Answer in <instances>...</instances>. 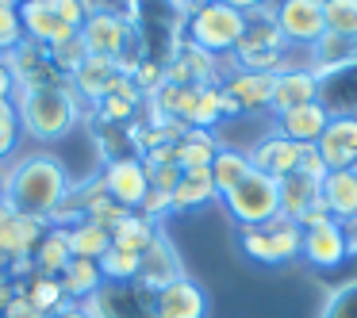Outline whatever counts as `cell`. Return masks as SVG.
<instances>
[{"label": "cell", "mask_w": 357, "mask_h": 318, "mask_svg": "<svg viewBox=\"0 0 357 318\" xmlns=\"http://www.w3.org/2000/svg\"><path fill=\"white\" fill-rule=\"evenodd\" d=\"M169 211H173V196H169V192H158V188H150L146 200L139 203V215L154 218V223H158V218H165Z\"/></svg>", "instance_id": "41"}, {"label": "cell", "mask_w": 357, "mask_h": 318, "mask_svg": "<svg viewBox=\"0 0 357 318\" xmlns=\"http://www.w3.org/2000/svg\"><path fill=\"white\" fill-rule=\"evenodd\" d=\"M77 39L85 42V50L93 58H112V62H116V58L135 42V27L123 12H89V19L77 31Z\"/></svg>", "instance_id": "6"}, {"label": "cell", "mask_w": 357, "mask_h": 318, "mask_svg": "<svg viewBox=\"0 0 357 318\" xmlns=\"http://www.w3.org/2000/svg\"><path fill=\"white\" fill-rule=\"evenodd\" d=\"M300 173H307V177H315V180H323V177H326V165H323V157L315 154V146H303Z\"/></svg>", "instance_id": "44"}, {"label": "cell", "mask_w": 357, "mask_h": 318, "mask_svg": "<svg viewBox=\"0 0 357 318\" xmlns=\"http://www.w3.org/2000/svg\"><path fill=\"white\" fill-rule=\"evenodd\" d=\"M70 188H73V180L54 154H27L8 165V173H4V196L0 200L12 203L24 215L50 218V211L70 196Z\"/></svg>", "instance_id": "1"}, {"label": "cell", "mask_w": 357, "mask_h": 318, "mask_svg": "<svg viewBox=\"0 0 357 318\" xmlns=\"http://www.w3.org/2000/svg\"><path fill=\"white\" fill-rule=\"evenodd\" d=\"M254 173V165H250L246 150H234V146H219L215 161H211V180H215V192L219 200H223L231 188H238L242 180Z\"/></svg>", "instance_id": "28"}, {"label": "cell", "mask_w": 357, "mask_h": 318, "mask_svg": "<svg viewBox=\"0 0 357 318\" xmlns=\"http://www.w3.org/2000/svg\"><path fill=\"white\" fill-rule=\"evenodd\" d=\"M73 261V249H70V230L66 226H47V234L39 238V246H35L31 253V264L39 276H62L66 264Z\"/></svg>", "instance_id": "23"}, {"label": "cell", "mask_w": 357, "mask_h": 318, "mask_svg": "<svg viewBox=\"0 0 357 318\" xmlns=\"http://www.w3.org/2000/svg\"><path fill=\"white\" fill-rule=\"evenodd\" d=\"M116 77H119V70H116L112 58H93V54H89L85 62H81V70L70 77V85H73V93L81 96V104H85V100L89 104H100Z\"/></svg>", "instance_id": "22"}, {"label": "cell", "mask_w": 357, "mask_h": 318, "mask_svg": "<svg viewBox=\"0 0 357 318\" xmlns=\"http://www.w3.org/2000/svg\"><path fill=\"white\" fill-rule=\"evenodd\" d=\"M303 54H307V58H303V65H307V70L323 81V77H331V73L346 70L349 62H357V42L354 39H342V35L323 31L307 50H303Z\"/></svg>", "instance_id": "17"}, {"label": "cell", "mask_w": 357, "mask_h": 318, "mask_svg": "<svg viewBox=\"0 0 357 318\" xmlns=\"http://www.w3.org/2000/svg\"><path fill=\"white\" fill-rule=\"evenodd\" d=\"M162 234V226L154 223V218H146V215H139V211H131V215L123 218V223L112 230V246L116 249H127V253H146L150 249V241Z\"/></svg>", "instance_id": "29"}, {"label": "cell", "mask_w": 357, "mask_h": 318, "mask_svg": "<svg viewBox=\"0 0 357 318\" xmlns=\"http://www.w3.org/2000/svg\"><path fill=\"white\" fill-rule=\"evenodd\" d=\"M315 154L323 157L326 173L354 169V161H357V116H331L323 138L315 142Z\"/></svg>", "instance_id": "13"}, {"label": "cell", "mask_w": 357, "mask_h": 318, "mask_svg": "<svg viewBox=\"0 0 357 318\" xmlns=\"http://www.w3.org/2000/svg\"><path fill=\"white\" fill-rule=\"evenodd\" d=\"M342 234H346L349 257H357V218H346V223H342Z\"/></svg>", "instance_id": "47"}, {"label": "cell", "mask_w": 357, "mask_h": 318, "mask_svg": "<svg viewBox=\"0 0 357 318\" xmlns=\"http://www.w3.org/2000/svg\"><path fill=\"white\" fill-rule=\"evenodd\" d=\"M100 180H104L112 200L127 211H139V203L146 200V192H150V177H146V169H142V161L139 157H127V154L112 157V161L104 165Z\"/></svg>", "instance_id": "9"}, {"label": "cell", "mask_w": 357, "mask_h": 318, "mask_svg": "<svg viewBox=\"0 0 357 318\" xmlns=\"http://www.w3.org/2000/svg\"><path fill=\"white\" fill-rule=\"evenodd\" d=\"M12 100H16V111H20V131L31 142L66 138L81 119V96L73 93L70 81L43 85V88H16Z\"/></svg>", "instance_id": "2"}, {"label": "cell", "mask_w": 357, "mask_h": 318, "mask_svg": "<svg viewBox=\"0 0 357 318\" xmlns=\"http://www.w3.org/2000/svg\"><path fill=\"white\" fill-rule=\"evenodd\" d=\"M315 100H319V77L307 65H296V70H284L273 77V96H269L273 119L292 108H303V104H315Z\"/></svg>", "instance_id": "14"}, {"label": "cell", "mask_w": 357, "mask_h": 318, "mask_svg": "<svg viewBox=\"0 0 357 318\" xmlns=\"http://www.w3.org/2000/svg\"><path fill=\"white\" fill-rule=\"evenodd\" d=\"M43 234H47V218L24 215V211L0 200V257H4V264L16 261V257H31Z\"/></svg>", "instance_id": "8"}, {"label": "cell", "mask_w": 357, "mask_h": 318, "mask_svg": "<svg viewBox=\"0 0 357 318\" xmlns=\"http://www.w3.org/2000/svg\"><path fill=\"white\" fill-rule=\"evenodd\" d=\"M273 19H277L280 35H284V42L292 50H307L326 31L323 0H277L273 4Z\"/></svg>", "instance_id": "7"}, {"label": "cell", "mask_w": 357, "mask_h": 318, "mask_svg": "<svg viewBox=\"0 0 357 318\" xmlns=\"http://www.w3.org/2000/svg\"><path fill=\"white\" fill-rule=\"evenodd\" d=\"M16 295V284L8 280V272L0 269V315H4V307H8V299Z\"/></svg>", "instance_id": "46"}, {"label": "cell", "mask_w": 357, "mask_h": 318, "mask_svg": "<svg viewBox=\"0 0 357 318\" xmlns=\"http://www.w3.org/2000/svg\"><path fill=\"white\" fill-rule=\"evenodd\" d=\"M319 104L331 116H357V62L319 81Z\"/></svg>", "instance_id": "21"}, {"label": "cell", "mask_w": 357, "mask_h": 318, "mask_svg": "<svg viewBox=\"0 0 357 318\" xmlns=\"http://www.w3.org/2000/svg\"><path fill=\"white\" fill-rule=\"evenodd\" d=\"M47 4L73 27V31H81V24L89 19V4H85V0H47Z\"/></svg>", "instance_id": "40"}, {"label": "cell", "mask_w": 357, "mask_h": 318, "mask_svg": "<svg viewBox=\"0 0 357 318\" xmlns=\"http://www.w3.org/2000/svg\"><path fill=\"white\" fill-rule=\"evenodd\" d=\"M16 292L24 295L39 315H47V318L70 303V299H66V292H62V284H58L54 276H39V272H35L31 280H24V284H16Z\"/></svg>", "instance_id": "32"}, {"label": "cell", "mask_w": 357, "mask_h": 318, "mask_svg": "<svg viewBox=\"0 0 357 318\" xmlns=\"http://www.w3.org/2000/svg\"><path fill=\"white\" fill-rule=\"evenodd\" d=\"M24 42H27V35H24V19H20V4L0 0V54L8 58Z\"/></svg>", "instance_id": "36"}, {"label": "cell", "mask_w": 357, "mask_h": 318, "mask_svg": "<svg viewBox=\"0 0 357 318\" xmlns=\"http://www.w3.org/2000/svg\"><path fill=\"white\" fill-rule=\"evenodd\" d=\"M296 223H300V230H315V226H326V223H334V218H331V211H326L323 196H319V200L311 203V207L303 211V215L296 218Z\"/></svg>", "instance_id": "43"}, {"label": "cell", "mask_w": 357, "mask_h": 318, "mask_svg": "<svg viewBox=\"0 0 357 318\" xmlns=\"http://www.w3.org/2000/svg\"><path fill=\"white\" fill-rule=\"evenodd\" d=\"M246 157H250V165H254L257 173H265V177H273V180H284V177H292V173L300 169L303 146H296L292 138L269 131L246 150Z\"/></svg>", "instance_id": "10"}, {"label": "cell", "mask_w": 357, "mask_h": 318, "mask_svg": "<svg viewBox=\"0 0 357 318\" xmlns=\"http://www.w3.org/2000/svg\"><path fill=\"white\" fill-rule=\"evenodd\" d=\"M47 58H50V65H54L58 73H62L66 81L73 77V73L81 70V62L89 58V50H85V42L73 35V39H66V42H58V47H50L47 50Z\"/></svg>", "instance_id": "37"}, {"label": "cell", "mask_w": 357, "mask_h": 318, "mask_svg": "<svg viewBox=\"0 0 357 318\" xmlns=\"http://www.w3.org/2000/svg\"><path fill=\"white\" fill-rule=\"evenodd\" d=\"M238 246L250 261L257 264H288L300 257L303 246V230L296 218L277 215L261 226H238Z\"/></svg>", "instance_id": "4"}, {"label": "cell", "mask_w": 357, "mask_h": 318, "mask_svg": "<svg viewBox=\"0 0 357 318\" xmlns=\"http://www.w3.org/2000/svg\"><path fill=\"white\" fill-rule=\"evenodd\" d=\"M16 96V73H12V62L0 54V100H12Z\"/></svg>", "instance_id": "45"}, {"label": "cell", "mask_w": 357, "mask_h": 318, "mask_svg": "<svg viewBox=\"0 0 357 318\" xmlns=\"http://www.w3.org/2000/svg\"><path fill=\"white\" fill-rule=\"evenodd\" d=\"M188 39L192 47L208 50L211 58H231L234 47H238L242 31H246V16L223 0H204L200 8L188 16Z\"/></svg>", "instance_id": "3"}, {"label": "cell", "mask_w": 357, "mask_h": 318, "mask_svg": "<svg viewBox=\"0 0 357 318\" xmlns=\"http://www.w3.org/2000/svg\"><path fill=\"white\" fill-rule=\"evenodd\" d=\"M219 154V138L215 131H188L185 138L173 146V161H177V169H211V161H215Z\"/></svg>", "instance_id": "27"}, {"label": "cell", "mask_w": 357, "mask_h": 318, "mask_svg": "<svg viewBox=\"0 0 357 318\" xmlns=\"http://www.w3.org/2000/svg\"><path fill=\"white\" fill-rule=\"evenodd\" d=\"M50 318H93V315H89V310L81 307V303H66V307H62V310H54Z\"/></svg>", "instance_id": "48"}, {"label": "cell", "mask_w": 357, "mask_h": 318, "mask_svg": "<svg viewBox=\"0 0 357 318\" xmlns=\"http://www.w3.org/2000/svg\"><path fill=\"white\" fill-rule=\"evenodd\" d=\"M20 4H27V0H20Z\"/></svg>", "instance_id": "51"}, {"label": "cell", "mask_w": 357, "mask_h": 318, "mask_svg": "<svg viewBox=\"0 0 357 318\" xmlns=\"http://www.w3.org/2000/svg\"><path fill=\"white\" fill-rule=\"evenodd\" d=\"M20 19H24L27 42H35V47H43V50H50V47H58V42L77 35L54 8H50L47 0H27V4H20Z\"/></svg>", "instance_id": "15"}, {"label": "cell", "mask_w": 357, "mask_h": 318, "mask_svg": "<svg viewBox=\"0 0 357 318\" xmlns=\"http://www.w3.org/2000/svg\"><path fill=\"white\" fill-rule=\"evenodd\" d=\"M354 173H357V161H354Z\"/></svg>", "instance_id": "49"}, {"label": "cell", "mask_w": 357, "mask_h": 318, "mask_svg": "<svg viewBox=\"0 0 357 318\" xmlns=\"http://www.w3.org/2000/svg\"><path fill=\"white\" fill-rule=\"evenodd\" d=\"M24 131H20V111L16 100H0V157H8L20 146Z\"/></svg>", "instance_id": "38"}, {"label": "cell", "mask_w": 357, "mask_h": 318, "mask_svg": "<svg viewBox=\"0 0 357 318\" xmlns=\"http://www.w3.org/2000/svg\"><path fill=\"white\" fill-rule=\"evenodd\" d=\"M319 184H323V180L307 177V173H300V169H296L292 177H284L280 180V215L300 218L303 211L319 200Z\"/></svg>", "instance_id": "30"}, {"label": "cell", "mask_w": 357, "mask_h": 318, "mask_svg": "<svg viewBox=\"0 0 357 318\" xmlns=\"http://www.w3.org/2000/svg\"><path fill=\"white\" fill-rule=\"evenodd\" d=\"M323 24L331 35L357 42V0H323Z\"/></svg>", "instance_id": "33"}, {"label": "cell", "mask_w": 357, "mask_h": 318, "mask_svg": "<svg viewBox=\"0 0 357 318\" xmlns=\"http://www.w3.org/2000/svg\"><path fill=\"white\" fill-rule=\"evenodd\" d=\"M326 123H331V111L315 100V104H303V108H292V111H284V116H277V127H273V131L292 138L296 146H315V142L323 138Z\"/></svg>", "instance_id": "18"}, {"label": "cell", "mask_w": 357, "mask_h": 318, "mask_svg": "<svg viewBox=\"0 0 357 318\" xmlns=\"http://www.w3.org/2000/svg\"><path fill=\"white\" fill-rule=\"evenodd\" d=\"M323 318H357V280L334 287L323 307Z\"/></svg>", "instance_id": "39"}, {"label": "cell", "mask_w": 357, "mask_h": 318, "mask_svg": "<svg viewBox=\"0 0 357 318\" xmlns=\"http://www.w3.org/2000/svg\"><path fill=\"white\" fill-rule=\"evenodd\" d=\"M139 253H127V249H116L112 246L108 253L100 257V272H104V284H135V276H139Z\"/></svg>", "instance_id": "34"}, {"label": "cell", "mask_w": 357, "mask_h": 318, "mask_svg": "<svg viewBox=\"0 0 357 318\" xmlns=\"http://www.w3.org/2000/svg\"><path fill=\"white\" fill-rule=\"evenodd\" d=\"M58 284H62V292H66L70 303H85V299H93V295L104 287V272H100L96 261L73 257V261L66 264V272L58 276Z\"/></svg>", "instance_id": "26"}, {"label": "cell", "mask_w": 357, "mask_h": 318, "mask_svg": "<svg viewBox=\"0 0 357 318\" xmlns=\"http://www.w3.org/2000/svg\"><path fill=\"white\" fill-rule=\"evenodd\" d=\"M215 180H211V169H185L173 188V211H196V207H208L215 203Z\"/></svg>", "instance_id": "25"}, {"label": "cell", "mask_w": 357, "mask_h": 318, "mask_svg": "<svg viewBox=\"0 0 357 318\" xmlns=\"http://www.w3.org/2000/svg\"><path fill=\"white\" fill-rule=\"evenodd\" d=\"M227 96L242 108V116L250 111H269V96H273V73H254V70H234L231 77L223 81Z\"/></svg>", "instance_id": "19"}, {"label": "cell", "mask_w": 357, "mask_h": 318, "mask_svg": "<svg viewBox=\"0 0 357 318\" xmlns=\"http://www.w3.org/2000/svg\"><path fill=\"white\" fill-rule=\"evenodd\" d=\"M142 104L146 100H142V93L135 88V81L119 73V77L112 81V88L104 93V100L96 104V116H100L104 123H131Z\"/></svg>", "instance_id": "24"}, {"label": "cell", "mask_w": 357, "mask_h": 318, "mask_svg": "<svg viewBox=\"0 0 357 318\" xmlns=\"http://www.w3.org/2000/svg\"><path fill=\"white\" fill-rule=\"evenodd\" d=\"M219 119H223V88L219 85H200V96H196V108H192V116H188V127L211 131Z\"/></svg>", "instance_id": "35"}, {"label": "cell", "mask_w": 357, "mask_h": 318, "mask_svg": "<svg viewBox=\"0 0 357 318\" xmlns=\"http://www.w3.org/2000/svg\"><path fill=\"white\" fill-rule=\"evenodd\" d=\"M185 276V264H181V253L173 249V241L165 238V234H158L154 241H150V249L142 253L139 261V276H135V284L142 287V292H162L165 284H173V280Z\"/></svg>", "instance_id": "11"}, {"label": "cell", "mask_w": 357, "mask_h": 318, "mask_svg": "<svg viewBox=\"0 0 357 318\" xmlns=\"http://www.w3.org/2000/svg\"><path fill=\"white\" fill-rule=\"evenodd\" d=\"M300 257L311 264V269H323V272L346 264L349 261V249H346L342 223H326V226H315V230H303Z\"/></svg>", "instance_id": "16"}, {"label": "cell", "mask_w": 357, "mask_h": 318, "mask_svg": "<svg viewBox=\"0 0 357 318\" xmlns=\"http://www.w3.org/2000/svg\"><path fill=\"white\" fill-rule=\"evenodd\" d=\"M219 203H223L227 215L238 226H261V223H269V218L280 215V180H273V177H265V173L254 169Z\"/></svg>", "instance_id": "5"}, {"label": "cell", "mask_w": 357, "mask_h": 318, "mask_svg": "<svg viewBox=\"0 0 357 318\" xmlns=\"http://www.w3.org/2000/svg\"><path fill=\"white\" fill-rule=\"evenodd\" d=\"M66 230H70V249H73V257L100 261V257L112 249V234L104 230L100 223H93V218H81V223L66 226Z\"/></svg>", "instance_id": "31"}, {"label": "cell", "mask_w": 357, "mask_h": 318, "mask_svg": "<svg viewBox=\"0 0 357 318\" xmlns=\"http://www.w3.org/2000/svg\"><path fill=\"white\" fill-rule=\"evenodd\" d=\"M154 318H208V292L185 272L154 292Z\"/></svg>", "instance_id": "12"}, {"label": "cell", "mask_w": 357, "mask_h": 318, "mask_svg": "<svg viewBox=\"0 0 357 318\" xmlns=\"http://www.w3.org/2000/svg\"><path fill=\"white\" fill-rule=\"evenodd\" d=\"M319 196H323V203H326V211H331L334 223L357 218V173L354 169L326 173L323 184H319Z\"/></svg>", "instance_id": "20"}, {"label": "cell", "mask_w": 357, "mask_h": 318, "mask_svg": "<svg viewBox=\"0 0 357 318\" xmlns=\"http://www.w3.org/2000/svg\"><path fill=\"white\" fill-rule=\"evenodd\" d=\"M146 177H150V188L173 196V188H177V180H181V169H177V165H158V169H150Z\"/></svg>", "instance_id": "42"}, {"label": "cell", "mask_w": 357, "mask_h": 318, "mask_svg": "<svg viewBox=\"0 0 357 318\" xmlns=\"http://www.w3.org/2000/svg\"><path fill=\"white\" fill-rule=\"evenodd\" d=\"M12 4H20V0H12Z\"/></svg>", "instance_id": "50"}]
</instances>
